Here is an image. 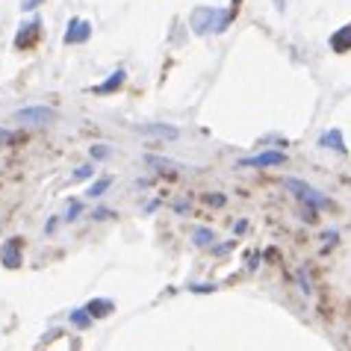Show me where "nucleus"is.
<instances>
[{
    "instance_id": "13",
    "label": "nucleus",
    "mask_w": 351,
    "mask_h": 351,
    "mask_svg": "<svg viewBox=\"0 0 351 351\" xmlns=\"http://www.w3.org/2000/svg\"><path fill=\"white\" fill-rule=\"evenodd\" d=\"M110 183H112V178H97V180L92 183V186H89V192H86V195H89V198H101V195H104L106 189H110Z\"/></svg>"
},
{
    "instance_id": "4",
    "label": "nucleus",
    "mask_w": 351,
    "mask_h": 351,
    "mask_svg": "<svg viewBox=\"0 0 351 351\" xmlns=\"http://www.w3.org/2000/svg\"><path fill=\"white\" fill-rule=\"evenodd\" d=\"M62 38H65V45H86L92 38V24L83 21V18H71Z\"/></svg>"
},
{
    "instance_id": "15",
    "label": "nucleus",
    "mask_w": 351,
    "mask_h": 351,
    "mask_svg": "<svg viewBox=\"0 0 351 351\" xmlns=\"http://www.w3.org/2000/svg\"><path fill=\"white\" fill-rule=\"evenodd\" d=\"M216 237H213V230H207V228H198L195 230V242H198V245H207V242H213Z\"/></svg>"
},
{
    "instance_id": "10",
    "label": "nucleus",
    "mask_w": 351,
    "mask_h": 351,
    "mask_svg": "<svg viewBox=\"0 0 351 351\" xmlns=\"http://www.w3.org/2000/svg\"><path fill=\"white\" fill-rule=\"evenodd\" d=\"M139 133H154V136H162V139H178L180 130L178 128H169V124H142V128H136Z\"/></svg>"
},
{
    "instance_id": "21",
    "label": "nucleus",
    "mask_w": 351,
    "mask_h": 351,
    "mask_svg": "<svg viewBox=\"0 0 351 351\" xmlns=\"http://www.w3.org/2000/svg\"><path fill=\"white\" fill-rule=\"evenodd\" d=\"M92 216H95V219H106V216H110V210H95Z\"/></svg>"
},
{
    "instance_id": "11",
    "label": "nucleus",
    "mask_w": 351,
    "mask_h": 351,
    "mask_svg": "<svg viewBox=\"0 0 351 351\" xmlns=\"http://www.w3.org/2000/svg\"><path fill=\"white\" fill-rule=\"evenodd\" d=\"M112 301L110 298H95L86 304V310H89V316H106V313H112Z\"/></svg>"
},
{
    "instance_id": "19",
    "label": "nucleus",
    "mask_w": 351,
    "mask_h": 351,
    "mask_svg": "<svg viewBox=\"0 0 351 351\" xmlns=\"http://www.w3.org/2000/svg\"><path fill=\"white\" fill-rule=\"evenodd\" d=\"M38 3H45V0H21V9L24 12H30V9H36Z\"/></svg>"
},
{
    "instance_id": "20",
    "label": "nucleus",
    "mask_w": 351,
    "mask_h": 351,
    "mask_svg": "<svg viewBox=\"0 0 351 351\" xmlns=\"http://www.w3.org/2000/svg\"><path fill=\"white\" fill-rule=\"evenodd\" d=\"M15 136H12V130H6V128H0V145H6V142H12Z\"/></svg>"
},
{
    "instance_id": "5",
    "label": "nucleus",
    "mask_w": 351,
    "mask_h": 351,
    "mask_svg": "<svg viewBox=\"0 0 351 351\" xmlns=\"http://www.w3.org/2000/svg\"><path fill=\"white\" fill-rule=\"evenodd\" d=\"M38 36H42V24L33 18V21L21 24V30H18V36H15V47L18 51H30V47L38 42Z\"/></svg>"
},
{
    "instance_id": "12",
    "label": "nucleus",
    "mask_w": 351,
    "mask_h": 351,
    "mask_svg": "<svg viewBox=\"0 0 351 351\" xmlns=\"http://www.w3.org/2000/svg\"><path fill=\"white\" fill-rule=\"evenodd\" d=\"M124 83V71H121V68H119V71H115L112 77H110V80H106V83H101V86H97V89L95 92H101V95H106V92H115V89H119V86Z\"/></svg>"
},
{
    "instance_id": "17",
    "label": "nucleus",
    "mask_w": 351,
    "mask_h": 351,
    "mask_svg": "<svg viewBox=\"0 0 351 351\" xmlns=\"http://www.w3.org/2000/svg\"><path fill=\"white\" fill-rule=\"evenodd\" d=\"M92 157H95V160H106V157H110V148H106V145H95V148H92Z\"/></svg>"
},
{
    "instance_id": "3",
    "label": "nucleus",
    "mask_w": 351,
    "mask_h": 351,
    "mask_svg": "<svg viewBox=\"0 0 351 351\" xmlns=\"http://www.w3.org/2000/svg\"><path fill=\"white\" fill-rule=\"evenodd\" d=\"M287 157L280 151H263V154H254V157H245L239 160V165L245 169H275V165H284Z\"/></svg>"
},
{
    "instance_id": "2",
    "label": "nucleus",
    "mask_w": 351,
    "mask_h": 351,
    "mask_svg": "<svg viewBox=\"0 0 351 351\" xmlns=\"http://www.w3.org/2000/svg\"><path fill=\"white\" fill-rule=\"evenodd\" d=\"M287 189H292L295 192V198H301L304 204H310V207H330V201H328V195H322L319 189H313L310 183H304V180H295V178H284L280 180Z\"/></svg>"
},
{
    "instance_id": "1",
    "label": "nucleus",
    "mask_w": 351,
    "mask_h": 351,
    "mask_svg": "<svg viewBox=\"0 0 351 351\" xmlns=\"http://www.w3.org/2000/svg\"><path fill=\"white\" fill-rule=\"evenodd\" d=\"M237 18V9H216V6H195L189 15V27L192 33L207 36V33H221L228 30V24Z\"/></svg>"
},
{
    "instance_id": "6",
    "label": "nucleus",
    "mask_w": 351,
    "mask_h": 351,
    "mask_svg": "<svg viewBox=\"0 0 351 351\" xmlns=\"http://www.w3.org/2000/svg\"><path fill=\"white\" fill-rule=\"evenodd\" d=\"M18 121H27V124H45V121H53L56 112L51 106H24V110L15 112Z\"/></svg>"
},
{
    "instance_id": "14",
    "label": "nucleus",
    "mask_w": 351,
    "mask_h": 351,
    "mask_svg": "<svg viewBox=\"0 0 351 351\" xmlns=\"http://www.w3.org/2000/svg\"><path fill=\"white\" fill-rule=\"evenodd\" d=\"M71 322H74V325L77 328H86V325H89V322H92V316H89V310H74V313H71Z\"/></svg>"
},
{
    "instance_id": "18",
    "label": "nucleus",
    "mask_w": 351,
    "mask_h": 351,
    "mask_svg": "<svg viewBox=\"0 0 351 351\" xmlns=\"http://www.w3.org/2000/svg\"><path fill=\"white\" fill-rule=\"evenodd\" d=\"M77 216H80V201H71V204H68V216L65 219H77Z\"/></svg>"
},
{
    "instance_id": "16",
    "label": "nucleus",
    "mask_w": 351,
    "mask_h": 351,
    "mask_svg": "<svg viewBox=\"0 0 351 351\" xmlns=\"http://www.w3.org/2000/svg\"><path fill=\"white\" fill-rule=\"evenodd\" d=\"M86 178H95V165H83V169L74 171V180H86Z\"/></svg>"
},
{
    "instance_id": "8",
    "label": "nucleus",
    "mask_w": 351,
    "mask_h": 351,
    "mask_svg": "<svg viewBox=\"0 0 351 351\" xmlns=\"http://www.w3.org/2000/svg\"><path fill=\"white\" fill-rule=\"evenodd\" d=\"M322 148H330V151H337V154H346V139H343V130H328V133H322V139H319Z\"/></svg>"
},
{
    "instance_id": "7",
    "label": "nucleus",
    "mask_w": 351,
    "mask_h": 351,
    "mask_svg": "<svg viewBox=\"0 0 351 351\" xmlns=\"http://www.w3.org/2000/svg\"><path fill=\"white\" fill-rule=\"evenodd\" d=\"M0 260L6 263L9 269H15L21 263V239H9L3 248H0Z\"/></svg>"
},
{
    "instance_id": "9",
    "label": "nucleus",
    "mask_w": 351,
    "mask_h": 351,
    "mask_svg": "<svg viewBox=\"0 0 351 351\" xmlns=\"http://www.w3.org/2000/svg\"><path fill=\"white\" fill-rule=\"evenodd\" d=\"M330 47H334L337 53H346V51H351V24H346V27H339V30L330 36Z\"/></svg>"
},
{
    "instance_id": "22",
    "label": "nucleus",
    "mask_w": 351,
    "mask_h": 351,
    "mask_svg": "<svg viewBox=\"0 0 351 351\" xmlns=\"http://www.w3.org/2000/svg\"><path fill=\"white\" fill-rule=\"evenodd\" d=\"M271 3H275V9H280V12L287 9V0H271Z\"/></svg>"
}]
</instances>
